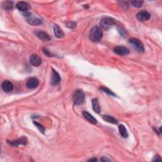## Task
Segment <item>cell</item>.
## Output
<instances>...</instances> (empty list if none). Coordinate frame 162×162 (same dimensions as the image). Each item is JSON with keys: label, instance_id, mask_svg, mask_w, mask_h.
<instances>
[{"label": "cell", "instance_id": "6da1fadb", "mask_svg": "<svg viewBox=\"0 0 162 162\" xmlns=\"http://www.w3.org/2000/svg\"><path fill=\"white\" fill-rule=\"evenodd\" d=\"M103 36V32L100 27L96 26L93 27L89 32V38L93 42H99L100 41Z\"/></svg>", "mask_w": 162, "mask_h": 162}, {"label": "cell", "instance_id": "7a4b0ae2", "mask_svg": "<svg viewBox=\"0 0 162 162\" xmlns=\"http://www.w3.org/2000/svg\"><path fill=\"white\" fill-rule=\"evenodd\" d=\"M72 99H73V101L75 105H82L85 100V94L84 91L81 89H77V90L75 91L73 96H72Z\"/></svg>", "mask_w": 162, "mask_h": 162}, {"label": "cell", "instance_id": "3957f363", "mask_svg": "<svg viewBox=\"0 0 162 162\" xmlns=\"http://www.w3.org/2000/svg\"><path fill=\"white\" fill-rule=\"evenodd\" d=\"M129 43L131 44L137 52L143 53L144 51V48L143 44L139 39L136 38H131L129 39Z\"/></svg>", "mask_w": 162, "mask_h": 162}, {"label": "cell", "instance_id": "277c9868", "mask_svg": "<svg viewBox=\"0 0 162 162\" xmlns=\"http://www.w3.org/2000/svg\"><path fill=\"white\" fill-rule=\"evenodd\" d=\"M115 20L112 18H105L100 21L101 28L105 30H109L115 24Z\"/></svg>", "mask_w": 162, "mask_h": 162}, {"label": "cell", "instance_id": "5b68a950", "mask_svg": "<svg viewBox=\"0 0 162 162\" xmlns=\"http://www.w3.org/2000/svg\"><path fill=\"white\" fill-rule=\"evenodd\" d=\"M8 143H9L10 145L13 146H18L19 145H26V144L28 143V140H27V138L26 137L22 136L20 137V138L17 139L15 141H8Z\"/></svg>", "mask_w": 162, "mask_h": 162}, {"label": "cell", "instance_id": "8992f818", "mask_svg": "<svg viewBox=\"0 0 162 162\" xmlns=\"http://www.w3.org/2000/svg\"><path fill=\"white\" fill-rule=\"evenodd\" d=\"M136 17L140 22H146L151 19V14L147 11H141L137 13Z\"/></svg>", "mask_w": 162, "mask_h": 162}, {"label": "cell", "instance_id": "52a82bcc", "mask_svg": "<svg viewBox=\"0 0 162 162\" xmlns=\"http://www.w3.org/2000/svg\"><path fill=\"white\" fill-rule=\"evenodd\" d=\"M113 51H114L115 54L120 55V56H124V55H127L129 53V50L128 48L123 46L115 47L114 49H113Z\"/></svg>", "mask_w": 162, "mask_h": 162}, {"label": "cell", "instance_id": "ba28073f", "mask_svg": "<svg viewBox=\"0 0 162 162\" xmlns=\"http://www.w3.org/2000/svg\"><path fill=\"white\" fill-rule=\"evenodd\" d=\"M61 81V77L60 76L58 72L53 69L52 74H51V84L53 85H58Z\"/></svg>", "mask_w": 162, "mask_h": 162}, {"label": "cell", "instance_id": "9c48e42d", "mask_svg": "<svg viewBox=\"0 0 162 162\" xmlns=\"http://www.w3.org/2000/svg\"><path fill=\"white\" fill-rule=\"evenodd\" d=\"M39 85V81L38 79L36 77H32L28 79V81L27 82L26 86L27 88L29 89H35Z\"/></svg>", "mask_w": 162, "mask_h": 162}, {"label": "cell", "instance_id": "30bf717a", "mask_svg": "<svg viewBox=\"0 0 162 162\" xmlns=\"http://www.w3.org/2000/svg\"><path fill=\"white\" fill-rule=\"evenodd\" d=\"M30 63L34 67H39L42 63V60L38 55L32 54L30 57Z\"/></svg>", "mask_w": 162, "mask_h": 162}, {"label": "cell", "instance_id": "8fae6325", "mask_svg": "<svg viewBox=\"0 0 162 162\" xmlns=\"http://www.w3.org/2000/svg\"><path fill=\"white\" fill-rule=\"evenodd\" d=\"M17 8L21 12H27L30 8V5L27 2L25 1H20L17 3Z\"/></svg>", "mask_w": 162, "mask_h": 162}, {"label": "cell", "instance_id": "7c38bea8", "mask_svg": "<svg viewBox=\"0 0 162 162\" xmlns=\"http://www.w3.org/2000/svg\"><path fill=\"white\" fill-rule=\"evenodd\" d=\"M1 88L3 91L6 92H11L13 89V85L9 81H5L2 83Z\"/></svg>", "mask_w": 162, "mask_h": 162}, {"label": "cell", "instance_id": "4fadbf2b", "mask_svg": "<svg viewBox=\"0 0 162 162\" xmlns=\"http://www.w3.org/2000/svg\"><path fill=\"white\" fill-rule=\"evenodd\" d=\"M53 30H54V36L55 37H57V38L58 39L63 38V37L65 36V34L63 32V31L61 30V29L58 25L54 26Z\"/></svg>", "mask_w": 162, "mask_h": 162}, {"label": "cell", "instance_id": "5bb4252c", "mask_svg": "<svg viewBox=\"0 0 162 162\" xmlns=\"http://www.w3.org/2000/svg\"><path fill=\"white\" fill-rule=\"evenodd\" d=\"M27 22H28L30 25L32 26H39L42 23V20L40 19L36 18V17H29L27 19Z\"/></svg>", "mask_w": 162, "mask_h": 162}, {"label": "cell", "instance_id": "9a60e30c", "mask_svg": "<svg viewBox=\"0 0 162 162\" xmlns=\"http://www.w3.org/2000/svg\"><path fill=\"white\" fill-rule=\"evenodd\" d=\"M36 35L38 38L43 41H49L51 40L50 36L44 31H39L36 32Z\"/></svg>", "mask_w": 162, "mask_h": 162}, {"label": "cell", "instance_id": "2e32d148", "mask_svg": "<svg viewBox=\"0 0 162 162\" xmlns=\"http://www.w3.org/2000/svg\"><path fill=\"white\" fill-rule=\"evenodd\" d=\"M82 115H83V116L84 117V118L85 119H87L89 122H91L93 124L97 123V120H96V119L88 112L84 111L83 112H82Z\"/></svg>", "mask_w": 162, "mask_h": 162}, {"label": "cell", "instance_id": "e0dca14e", "mask_svg": "<svg viewBox=\"0 0 162 162\" xmlns=\"http://www.w3.org/2000/svg\"><path fill=\"white\" fill-rule=\"evenodd\" d=\"M92 108H93V110H94V111L95 112L99 113L101 112V108H100V106H99L98 99H96V98L92 99Z\"/></svg>", "mask_w": 162, "mask_h": 162}, {"label": "cell", "instance_id": "ac0fdd59", "mask_svg": "<svg viewBox=\"0 0 162 162\" xmlns=\"http://www.w3.org/2000/svg\"><path fill=\"white\" fill-rule=\"evenodd\" d=\"M119 132L120 136H121L123 138H127L128 137V133H127V129L123 125H120L119 126Z\"/></svg>", "mask_w": 162, "mask_h": 162}, {"label": "cell", "instance_id": "d6986e66", "mask_svg": "<svg viewBox=\"0 0 162 162\" xmlns=\"http://www.w3.org/2000/svg\"><path fill=\"white\" fill-rule=\"evenodd\" d=\"M103 120H105L106 122H109L110 123H113V124H117V123H118V121H117V120L115 119L114 117H113L112 116L103 115Z\"/></svg>", "mask_w": 162, "mask_h": 162}, {"label": "cell", "instance_id": "ffe728a7", "mask_svg": "<svg viewBox=\"0 0 162 162\" xmlns=\"http://www.w3.org/2000/svg\"><path fill=\"white\" fill-rule=\"evenodd\" d=\"M13 3L12 1H6L5 2L4 5H3V7L5 10H11L13 8Z\"/></svg>", "mask_w": 162, "mask_h": 162}, {"label": "cell", "instance_id": "44dd1931", "mask_svg": "<svg viewBox=\"0 0 162 162\" xmlns=\"http://www.w3.org/2000/svg\"><path fill=\"white\" fill-rule=\"evenodd\" d=\"M144 4L143 1H133L131 2V5L136 8H140L143 6Z\"/></svg>", "mask_w": 162, "mask_h": 162}, {"label": "cell", "instance_id": "7402d4cb", "mask_svg": "<svg viewBox=\"0 0 162 162\" xmlns=\"http://www.w3.org/2000/svg\"><path fill=\"white\" fill-rule=\"evenodd\" d=\"M34 125L37 127V128L39 130L40 132H41L43 134L44 133V132H45V129H44V127L41 125V124L37 123V122H35V121L34 122Z\"/></svg>", "mask_w": 162, "mask_h": 162}, {"label": "cell", "instance_id": "603a6c76", "mask_svg": "<svg viewBox=\"0 0 162 162\" xmlns=\"http://www.w3.org/2000/svg\"><path fill=\"white\" fill-rule=\"evenodd\" d=\"M99 89H100V90H101L103 92L107 93V94H109V95H112V96H115V94H114V93H113L112 91H110V89H108V88H106L105 87H101L100 88H99Z\"/></svg>", "mask_w": 162, "mask_h": 162}, {"label": "cell", "instance_id": "cb8c5ba5", "mask_svg": "<svg viewBox=\"0 0 162 162\" xmlns=\"http://www.w3.org/2000/svg\"><path fill=\"white\" fill-rule=\"evenodd\" d=\"M77 26V23L74 22H69L67 23V27L70 29H74Z\"/></svg>", "mask_w": 162, "mask_h": 162}, {"label": "cell", "instance_id": "d4e9b609", "mask_svg": "<svg viewBox=\"0 0 162 162\" xmlns=\"http://www.w3.org/2000/svg\"><path fill=\"white\" fill-rule=\"evenodd\" d=\"M43 53L46 55V56L49 57H52V54H51L49 52V51H48V50L45 49V48H43Z\"/></svg>", "mask_w": 162, "mask_h": 162}, {"label": "cell", "instance_id": "484cf974", "mask_svg": "<svg viewBox=\"0 0 162 162\" xmlns=\"http://www.w3.org/2000/svg\"><path fill=\"white\" fill-rule=\"evenodd\" d=\"M100 161H111L112 160H110V159H109V158H108L105 157V156H103L100 159Z\"/></svg>", "mask_w": 162, "mask_h": 162}, {"label": "cell", "instance_id": "4316f807", "mask_svg": "<svg viewBox=\"0 0 162 162\" xmlns=\"http://www.w3.org/2000/svg\"><path fill=\"white\" fill-rule=\"evenodd\" d=\"M153 161H161V158L160 156H156L153 160Z\"/></svg>", "mask_w": 162, "mask_h": 162}, {"label": "cell", "instance_id": "83f0119b", "mask_svg": "<svg viewBox=\"0 0 162 162\" xmlns=\"http://www.w3.org/2000/svg\"><path fill=\"white\" fill-rule=\"evenodd\" d=\"M97 161V159H96V158H94V159H90L88 160V161Z\"/></svg>", "mask_w": 162, "mask_h": 162}]
</instances>
